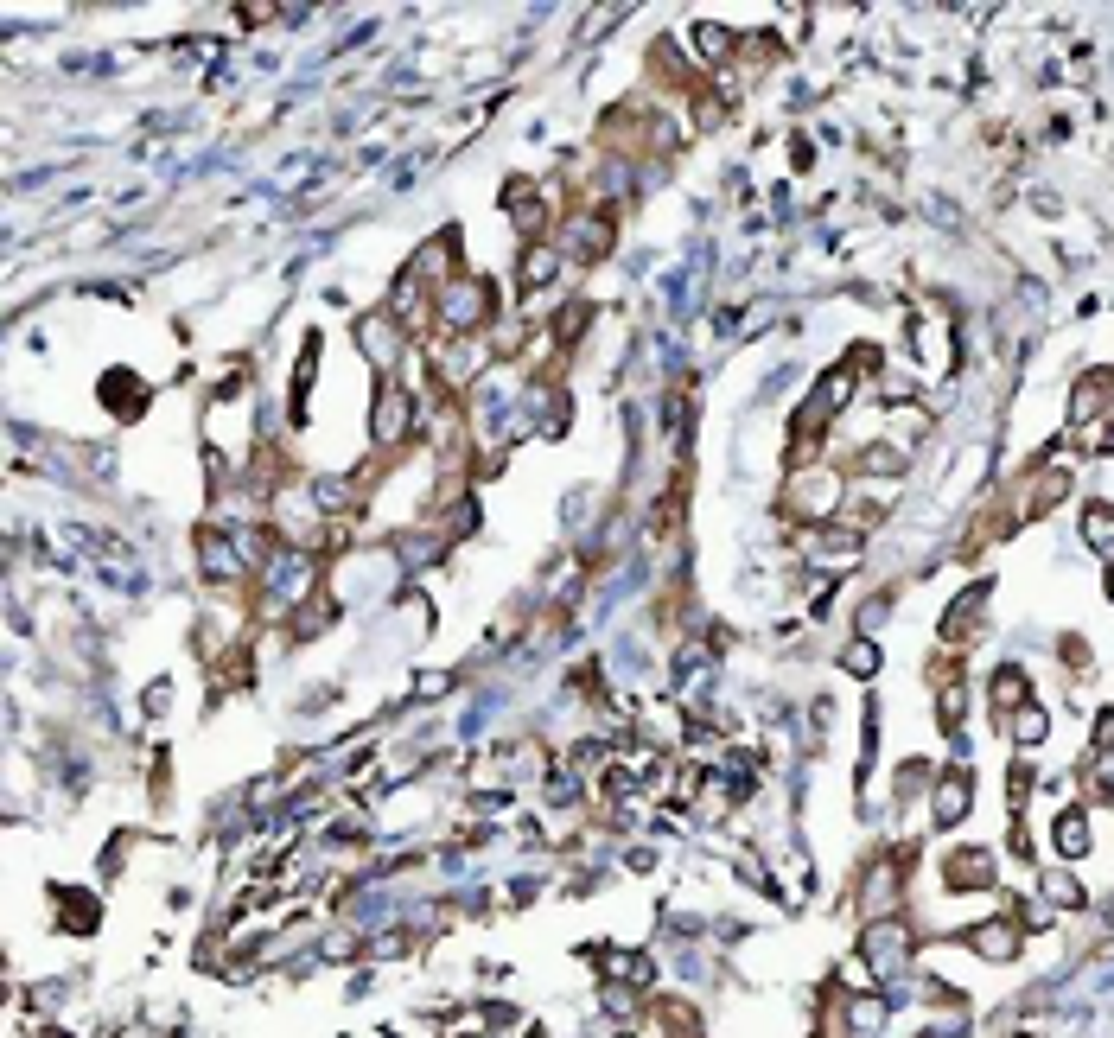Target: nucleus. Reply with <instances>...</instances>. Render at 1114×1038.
<instances>
[{
  "instance_id": "obj_10",
  "label": "nucleus",
  "mask_w": 1114,
  "mask_h": 1038,
  "mask_svg": "<svg viewBox=\"0 0 1114 1038\" xmlns=\"http://www.w3.org/2000/svg\"><path fill=\"white\" fill-rule=\"evenodd\" d=\"M561 268V255H554V242H529L522 249V287H548V274Z\"/></svg>"
},
{
  "instance_id": "obj_9",
  "label": "nucleus",
  "mask_w": 1114,
  "mask_h": 1038,
  "mask_svg": "<svg viewBox=\"0 0 1114 1038\" xmlns=\"http://www.w3.org/2000/svg\"><path fill=\"white\" fill-rule=\"evenodd\" d=\"M1051 841H1057V854H1064V860L1089 854V822H1083V809H1070V816H1057V822H1051Z\"/></svg>"
},
{
  "instance_id": "obj_11",
  "label": "nucleus",
  "mask_w": 1114,
  "mask_h": 1038,
  "mask_svg": "<svg viewBox=\"0 0 1114 1038\" xmlns=\"http://www.w3.org/2000/svg\"><path fill=\"white\" fill-rule=\"evenodd\" d=\"M1083 535H1089L1095 555L1114 561V510H1108V504H1089V510H1083Z\"/></svg>"
},
{
  "instance_id": "obj_7",
  "label": "nucleus",
  "mask_w": 1114,
  "mask_h": 1038,
  "mask_svg": "<svg viewBox=\"0 0 1114 1038\" xmlns=\"http://www.w3.org/2000/svg\"><path fill=\"white\" fill-rule=\"evenodd\" d=\"M968 803H974V790H968V771H949L943 784H936V822L943 828H955L968 816Z\"/></svg>"
},
{
  "instance_id": "obj_3",
  "label": "nucleus",
  "mask_w": 1114,
  "mask_h": 1038,
  "mask_svg": "<svg viewBox=\"0 0 1114 1038\" xmlns=\"http://www.w3.org/2000/svg\"><path fill=\"white\" fill-rule=\"evenodd\" d=\"M357 344H363V357H370L376 370H389V363L402 357V325H395L389 313H370V319H357Z\"/></svg>"
},
{
  "instance_id": "obj_12",
  "label": "nucleus",
  "mask_w": 1114,
  "mask_h": 1038,
  "mask_svg": "<svg viewBox=\"0 0 1114 1038\" xmlns=\"http://www.w3.org/2000/svg\"><path fill=\"white\" fill-rule=\"evenodd\" d=\"M694 51H701V58H726V51H733V32L726 26H713V20H694Z\"/></svg>"
},
{
  "instance_id": "obj_1",
  "label": "nucleus",
  "mask_w": 1114,
  "mask_h": 1038,
  "mask_svg": "<svg viewBox=\"0 0 1114 1038\" xmlns=\"http://www.w3.org/2000/svg\"><path fill=\"white\" fill-rule=\"evenodd\" d=\"M440 319H446V332H478V325H491V281L452 274V287H440Z\"/></svg>"
},
{
  "instance_id": "obj_17",
  "label": "nucleus",
  "mask_w": 1114,
  "mask_h": 1038,
  "mask_svg": "<svg viewBox=\"0 0 1114 1038\" xmlns=\"http://www.w3.org/2000/svg\"><path fill=\"white\" fill-rule=\"evenodd\" d=\"M1095 746H1114V714H1102V720H1095Z\"/></svg>"
},
{
  "instance_id": "obj_5",
  "label": "nucleus",
  "mask_w": 1114,
  "mask_h": 1038,
  "mask_svg": "<svg viewBox=\"0 0 1114 1038\" xmlns=\"http://www.w3.org/2000/svg\"><path fill=\"white\" fill-rule=\"evenodd\" d=\"M408 421H414L408 395L395 389V383H382V389H376V440H382V446H389V440H402V434H408Z\"/></svg>"
},
{
  "instance_id": "obj_6",
  "label": "nucleus",
  "mask_w": 1114,
  "mask_h": 1038,
  "mask_svg": "<svg viewBox=\"0 0 1114 1038\" xmlns=\"http://www.w3.org/2000/svg\"><path fill=\"white\" fill-rule=\"evenodd\" d=\"M968 949H974V956H987V962H1006V956H1019V930L1013 924H974L968 930Z\"/></svg>"
},
{
  "instance_id": "obj_14",
  "label": "nucleus",
  "mask_w": 1114,
  "mask_h": 1038,
  "mask_svg": "<svg viewBox=\"0 0 1114 1038\" xmlns=\"http://www.w3.org/2000/svg\"><path fill=\"white\" fill-rule=\"evenodd\" d=\"M994 701H1000V714H1013V707H1025V676H1019V669H1000V688H994Z\"/></svg>"
},
{
  "instance_id": "obj_13",
  "label": "nucleus",
  "mask_w": 1114,
  "mask_h": 1038,
  "mask_svg": "<svg viewBox=\"0 0 1114 1038\" xmlns=\"http://www.w3.org/2000/svg\"><path fill=\"white\" fill-rule=\"evenodd\" d=\"M1044 726H1051V720H1044V707H1032V701H1025V707H1019V720H1013V739H1019V746H1038V739H1044Z\"/></svg>"
},
{
  "instance_id": "obj_2",
  "label": "nucleus",
  "mask_w": 1114,
  "mask_h": 1038,
  "mask_svg": "<svg viewBox=\"0 0 1114 1038\" xmlns=\"http://www.w3.org/2000/svg\"><path fill=\"white\" fill-rule=\"evenodd\" d=\"M860 956H866V968H873V975H892V968L911 956V937H904V924L885 918V924H873V930L860 937Z\"/></svg>"
},
{
  "instance_id": "obj_19",
  "label": "nucleus",
  "mask_w": 1114,
  "mask_h": 1038,
  "mask_svg": "<svg viewBox=\"0 0 1114 1038\" xmlns=\"http://www.w3.org/2000/svg\"><path fill=\"white\" fill-rule=\"evenodd\" d=\"M612 1038H637V1032H612Z\"/></svg>"
},
{
  "instance_id": "obj_8",
  "label": "nucleus",
  "mask_w": 1114,
  "mask_h": 1038,
  "mask_svg": "<svg viewBox=\"0 0 1114 1038\" xmlns=\"http://www.w3.org/2000/svg\"><path fill=\"white\" fill-rule=\"evenodd\" d=\"M981 605H987V586H968V599H955V605H949V618H943V637H949V644L974 637V618H981Z\"/></svg>"
},
{
  "instance_id": "obj_15",
  "label": "nucleus",
  "mask_w": 1114,
  "mask_h": 1038,
  "mask_svg": "<svg viewBox=\"0 0 1114 1038\" xmlns=\"http://www.w3.org/2000/svg\"><path fill=\"white\" fill-rule=\"evenodd\" d=\"M841 663H847V676H873V669H879V650H873V644H847Z\"/></svg>"
},
{
  "instance_id": "obj_16",
  "label": "nucleus",
  "mask_w": 1114,
  "mask_h": 1038,
  "mask_svg": "<svg viewBox=\"0 0 1114 1038\" xmlns=\"http://www.w3.org/2000/svg\"><path fill=\"white\" fill-rule=\"evenodd\" d=\"M1044 892H1051V898H1057V905H1070V911H1076V905H1083V886H1076V879H1070V873H1051V879H1044Z\"/></svg>"
},
{
  "instance_id": "obj_18",
  "label": "nucleus",
  "mask_w": 1114,
  "mask_h": 1038,
  "mask_svg": "<svg viewBox=\"0 0 1114 1038\" xmlns=\"http://www.w3.org/2000/svg\"><path fill=\"white\" fill-rule=\"evenodd\" d=\"M1108 599H1114V561H1108Z\"/></svg>"
},
{
  "instance_id": "obj_4",
  "label": "nucleus",
  "mask_w": 1114,
  "mask_h": 1038,
  "mask_svg": "<svg viewBox=\"0 0 1114 1038\" xmlns=\"http://www.w3.org/2000/svg\"><path fill=\"white\" fill-rule=\"evenodd\" d=\"M949 892H987L994 886V860L981 854V847H962V854H949Z\"/></svg>"
}]
</instances>
